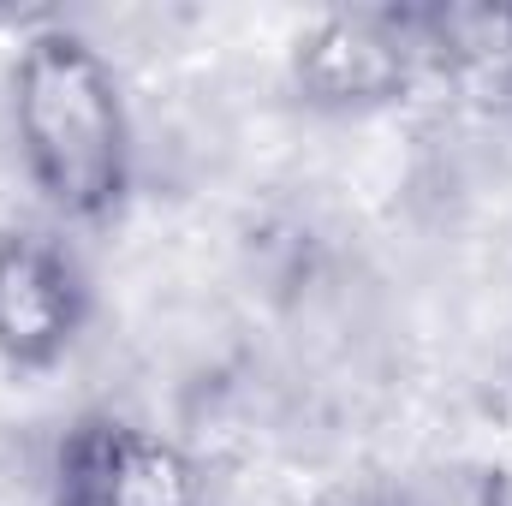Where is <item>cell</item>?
Returning a JSON list of instances; mask_svg holds the SVG:
<instances>
[{"label":"cell","instance_id":"1","mask_svg":"<svg viewBox=\"0 0 512 506\" xmlns=\"http://www.w3.org/2000/svg\"><path fill=\"white\" fill-rule=\"evenodd\" d=\"M12 143L24 179L66 221H102L131 185V114L114 66L78 30H36L12 60Z\"/></svg>","mask_w":512,"mask_h":506},{"label":"cell","instance_id":"2","mask_svg":"<svg viewBox=\"0 0 512 506\" xmlns=\"http://www.w3.org/2000/svg\"><path fill=\"white\" fill-rule=\"evenodd\" d=\"M54 506H209L197 459L161 429L84 417L54 447Z\"/></svg>","mask_w":512,"mask_h":506},{"label":"cell","instance_id":"3","mask_svg":"<svg viewBox=\"0 0 512 506\" xmlns=\"http://www.w3.org/2000/svg\"><path fill=\"white\" fill-rule=\"evenodd\" d=\"M423 78L411 12H334L316 18L292 48V84L322 114H382Z\"/></svg>","mask_w":512,"mask_h":506},{"label":"cell","instance_id":"4","mask_svg":"<svg viewBox=\"0 0 512 506\" xmlns=\"http://www.w3.org/2000/svg\"><path fill=\"white\" fill-rule=\"evenodd\" d=\"M90 322V280L60 239L0 233V358L12 370H54Z\"/></svg>","mask_w":512,"mask_h":506},{"label":"cell","instance_id":"5","mask_svg":"<svg viewBox=\"0 0 512 506\" xmlns=\"http://www.w3.org/2000/svg\"><path fill=\"white\" fill-rule=\"evenodd\" d=\"M358 506H512V483L489 459H417L382 477Z\"/></svg>","mask_w":512,"mask_h":506}]
</instances>
